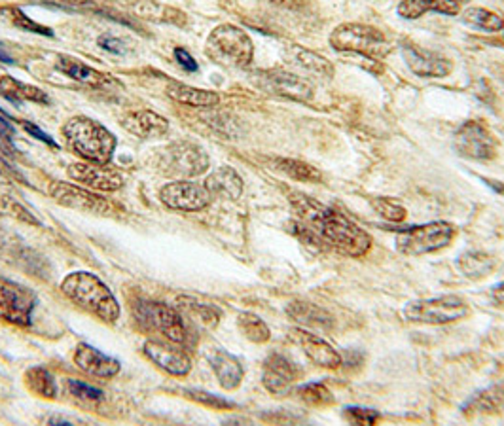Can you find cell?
Wrapping results in <instances>:
<instances>
[{
	"instance_id": "obj_1",
	"label": "cell",
	"mask_w": 504,
	"mask_h": 426,
	"mask_svg": "<svg viewBox=\"0 0 504 426\" xmlns=\"http://www.w3.org/2000/svg\"><path fill=\"white\" fill-rule=\"evenodd\" d=\"M291 203L300 224L314 231L321 243L324 241L353 258L365 256L370 250L372 237L358 224L349 220L344 212L330 208L303 194H291Z\"/></svg>"
},
{
	"instance_id": "obj_2",
	"label": "cell",
	"mask_w": 504,
	"mask_h": 426,
	"mask_svg": "<svg viewBox=\"0 0 504 426\" xmlns=\"http://www.w3.org/2000/svg\"><path fill=\"white\" fill-rule=\"evenodd\" d=\"M61 292L75 301L84 311L98 317L107 324H116L119 319V303L107 284L87 271L70 273L61 282Z\"/></svg>"
},
{
	"instance_id": "obj_3",
	"label": "cell",
	"mask_w": 504,
	"mask_h": 426,
	"mask_svg": "<svg viewBox=\"0 0 504 426\" xmlns=\"http://www.w3.org/2000/svg\"><path fill=\"white\" fill-rule=\"evenodd\" d=\"M67 147L89 163L108 165L116 148V137L99 122L86 116L70 117L63 126Z\"/></svg>"
},
{
	"instance_id": "obj_4",
	"label": "cell",
	"mask_w": 504,
	"mask_h": 426,
	"mask_svg": "<svg viewBox=\"0 0 504 426\" xmlns=\"http://www.w3.org/2000/svg\"><path fill=\"white\" fill-rule=\"evenodd\" d=\"M135 315H137V322L142 328L158 331V334H161L167 341H171L175 345L188 349L198 341L194 330H191V326L182 317V313H179L170 305L159 301L139 303Z\"/></svg>"
},
{
	"instance_id": "obj_5",
	"label": "cell",
	"mask_w": 504,
	"mask_h": 426,
	"mask_svg": "<svg viewBox=\"0 0 504 426\" xmlns=\"http://www.w3.org/2000/svg\"><path fill=\"white\" fill-rule=\"evenodd\" d=\"M330 46L335 52L360 54L372 59H383L391 54V42L379 29L363 23H344L330 35Z\"/></svg>"
},
{
	"instance_id": "obj_6",
	"label": "cell",
	"mask_w": 504,
	"mask_h": 426,
	"mask_svg": "<svg viewBox=\"0 0 504 426\" xmlns=\"http://www.w3.org/2000/svg\"><path fill=\"white\" fill-rule=\"evenodd\" d=\"M468 313L470 309L465 298L455 294L437 296L428 299H416L406 303V307L402 309V315L407 322L430 324V326L458 322L468 317Z\"/></svg>"
},
{
	"instance_id": "obj_7",
	"label": "cell",
	"mask_w": 504,
	"mask_h": 426,
	"mask_svg": "<svg viewBox=\"0 0 504 426\" xmlns=\"http://www.w3.org/2000/svg\"><path fill=\"white\" fill-rule=\"evenodd\" d=\"M209 54L222 65L243 68L251 65L254 57V44L251 36L242 29L226 23V25H219L207 40Z\"/></svg>"
},
{
	"instance_id": "obj_8",
	"label": "cell",
	"mask_w": 504,
	"mask_h": 426,
	"mask_svg": "<svg viewBox=\"0 0 504 426\" xmlns=\"http://www.w3.org/2000/svg\"><path fill=\"white\" fill-rule=\"evenodd\" d=\"M455 237V226L449 222H430L404 228L396 233V250L406 256H423L446 248Z\"/></svg>"
},
{
	"instance_id": "obj_9",
	"label": "cell",
	"mask_w": 504,
	"mask_h": 426,
	"mask_svg": "<svg viewBox=\"0 0 504 426\" xmlns=\"http://www.w3.org/2000/svg\"><path fill=\"white\" fill-rule=\"evenodd\" d=\"M453 148L467 159L489 161L499 152V140L488 126L478 120H468L455 133Z\"/></svg>"
},
{
	"instance_id": "obj_10",
	"label": "cell",
	"mask_w": 504,
	"mask_h": 426,
	"mask_svg": "<svg viewBox=\"0 0 504 426\" xmlns=\"http://www.w3.org/2000/svg\"><path fill=\"white\" fill-rule=\"evenodd\" d=\"M35 307L36 296L29 289L0 277V319L19 328H29Z\"/></svg>"
},
{
	"instance_id": "obj_11",
	"label": "cell",
	"mask_w": 504,
	"mask_h": 426,
	"mask_svg": "<svg viewBox=\"0 0 504 426\" xmlns=\"http://www.w3.org/2000/svg\"><path fill=\"white\" fill-rule=\"evenodd\" d=\"M161 167L167 175L198 177L209 169V156L191 142H175L161 154Z\"/></svg>"
},
{
	"instance_id": "obj_12",
	"label": "cell",
	"mask_w": 504,
	"mask_h": 426,
	"mask_svg": "<svg viewBox=\"0 0 504 426\" xmlns=\"http://www.w3.org/2000/svg\"><path fill=\"white\" fill-rule=\"evenodd\" d=\"M50 196L63 207L82 210V212H91V215H112V212H118L116 203L110 199L91 194L89 189H84L80 186L68 184V182H52L50 184Z\"/></svg>"
},
{
	"instance_id": "obj_13",
	"label": "cell",
	"mask_w": 504,
	"mask_h": 426,
	"mask_svg": "<svg viewBox=\"0 0 504 426\" xmlns=\"http://www.w3.org/2000/svg\"><path fill=\"white\" fill-rule=\"evenodd\" d=\"M256 82L263 91L279 95V97L300 101V103H309L314 99V93H315L314 84L283 68L260 70L256 75Z\"/></svg>"
},
{
	"instance_id": "obj_14",
	"label": "cell",
	"mask_w": 504,
	"mask_h": 426,
	"mask_svg": "<svg viewBox=\"0 0 504 426\" xmlns=\"http://www.w3.org/2000/svg\"><path fill=\"white\" fill-rule=\"evenodd\" d=\"M159 199L171 210L196 212L209 207L212 196L205 184L194 180H177L165 184L159 189Z\"/></svg>"
},
{
	"instance_id": "obj_15",
	"label": "cell",
	"mask_w": 504,
	"mask_h": 426,
	"mask_svg": "<svg viewBox=\"0 0 504 426\" xmlns=\"http://www.w3.org/2000/svg\"><path fill=\"white\" fill-rule=\"evenodd\" d=\"M400 52L407 68L421 78H446L453 70V65L447 57L438 52L427 50V47H421L414 42H404Z\"/></svg>"
},
{
	"instance_id": "obj_16",
	"label": "cell",
	"mask_w": 504,
	"mask_h": 426,
	"mask_svg": "<svg viewBox=\"0 0 504 426\" xmlns=\"http://www.w3.org/2000/svg\"><path fill=\"white\" fill-rule=\"evenodd\" d=\"M68 177L91 189H98V192H118L126 184V177L118 169L89 161L72 163L68 167Z\"/></svg>"
},
{
	"instance_id": "obj_17",
	"label": "cell",
	"mask_w": 504,
	"mask_h": 426,
	"mask_svg": "<svg viewBox=\"0 0 504 426\" xmlns=\"http://www.w3.org/2000/svg\"><path fill=\"white\" fill-rule=\"evenodd\" d=\"M298 377V366L291 359H286L284 354H270L266 362H263L262 383L275 396H284L291 392Z\"/></svg>"
},
{
	"instance_id": "obj_18",
	"label": "cell",
	"mask_w": 504,
	"mask_h": 426,
	"mask_svg": "<svg viewBox=\"0 0 504 426\" xmlns=\"http://www.w3.org/2000/svg\"><path fill=\"white\" fill-rule=\"evenodd\" d=\"M144 354L165 373L175 375V377H184L191 370V362L188 354L179 347L167 345L156 340H149L144 343Z\"/></svg>"
},
{
	"instance_id": "obj_19",
	"label": "cell",
	"mask_w": 504,
	"mask_h": 426,
	"mask_svg": "<svg viewBox=\"0 0 504 426\" xmlns=\"http://www.w3.org/2000/svg\"><path fill=\"white\" fill-rule=\"evenodd\" d=\"M294 338L305 357L319 368L324 370H338L342 366V354L335 350L326 340L311 334L307 330H294Z\"/></svg>"
},
{
	"instance_id": "obj_20",
	"label": "cell",
	"mask_w": 504,
	"mask_h": 426,
	"mask_svg": "<svg viewBox=\"0 0 504 426\" xmlns=\"http://www.w3.org/2000/svg\"><path fill=\"white\" fill-rule=\"evenodd\" d=\"M56 68L67 78L80 82L84 86H89L93 89H107L110 86H116V80L112 76L101 73V70H98V68H91L70 56H59Z\"/></svg>"
},
{
	"instance_id": "obj_21",
	"label": "cell",
	"mask_w": 504,
	"mask_h": 426,
	"mask_svg": "<svg viewBox=\"0 0 504 426\" xmlns=\"http://www.w3.org/2000/svg\"><path fill=\"white\" fill-rule=\"evenodd\" d=\"M75 364L89 373V375H95V377H114L119 373V362L112 357H108V354L101 352L99 349H95L87 343H80L75 350Z\"/></svg>"
},
{
	"instance_id": "obj_22",
	"label": "cell",
	"mask_w": 504,
	"mask_h": 426,
	"mask_svg": "<svg viewBox=\"0 0 504 426\" xmlns=\"http://www.w3.org/2000/svg\"><path fill=\"white\" fill-rule=\"evenodd\" d=\"M122 127L139 138H156L170 131V122L152 110H137L122 117Z\"/></svg>"
},
{
	"instance_id": "obj_23",
	"label": "cell",
	"mask_w": 504,
	"mask_h": 426,
	"mask_svg": "<svg viewBox=\"0 0 504 426\" xmlns=\"http://www.w3.org/2000/svg\"><path fill=\"white\" fill-rule=\"evenodd\" d=\"M209 362H211V368H212L216 379H219L222 389L235 390L239 385H242L245 371H243L242 362H239V359H235L233 354H230L222 349H214L209 354Z\"/></svg>"
},
{
	"instance_id": "obj_24",
	"label": "cell",
	"mask_w": 504,
	"mask_h": 426,
	"mask_svg": "<svg viewBox=\"0 0 504 426\" xmlns=\"http://www.w3.org/2000/svg\"><path fill=\"white\" fill-rule=\"evenodd\" d=\"M205 186L212 198L237 199L243 194V178L239 177V173L235 169L228 167V165H222V167L212 171L207 177Z\"/></svg>"
},
{
	"instance_id": "obj_25",
	"label": "cell",
	"mask_w": 504,
	"mask_h": 426,
	"mask_svg": "<svg viewBox=\"0 0 504 426\" xmlns=\"http://www.w3.org/2000/svg\"><path fill=\"white\" fill-rule=\"evenodd\" d=\"M396 12L404 19H419L427 12L458 15L461 12V0H402Z\"/></svg>"
},
{
	"instance_id": "obj_26",
	"label": "cell",
	"mask_w": 504,
	"mask_h": 426,
	"mask_svg": "<svg viewBox=\"0 0 504 426\" xmlns=\"http://www.w3.org/2000/svg\"><path fill=\"white\" fill-rule=\"evenodd\" d=\"M0 95H3L5 99H8L14 105H21L26 101L38 103V105L50 103V97H47L42 89L29 86V84H23L12 76L0 78Z\"/></svg>"
},
{
	"instance_id": "obj_27",
	"label": "cell",
	"mask_w": 504,
	"mask_h": 426,
	"mask_svg": "<svg viewBox=\"0 0 504 426\" xmlns=\"http://www.w3.org/2000/svg\"><path fill=\"white\" fill-rule=\"evenodd\" d=\"M167 95L177 103L188 105V106H198V108H211L221 103L219 93L200 89V87H191L186 84H171L167 87Z\"/></svg>"
},
{
	"instance_id": "obj_28",
	"label": "cell",
	"mask_w": 504,
	"mask_h": 426,
	"mask_svg": "<svg viewBox=\"0 0 504 426\" xmlns=\"http://www.w3.org/2000/svg\"><path fill=\"white\" fill-rule=\"evenodd\" d=\"M291 59L303 68L307 75H314L317 78H332L334 76V66L328 59H324L323 56L305 50L302 46H293L291 47Z\"/></svg>"
},
{
	"instance_id": "obj_29",
	"label": "cell",
	"mask_w": 504,
	"mask_h": 426,
	"mask_svg": "<svg viewBox=\"0 0 504 426\" xmlns=\"http://www.w3.org/2000/svg\"><path fill=\"white\" fill-rule=\"evenodd\" d=\"M286 313L303 326H315V328H323V330L332 328V317L314 303L293 301L291 305L286 307Z\"/></svg>"
},
{
	"instance_id": "obj_30",
	"label": "cell",
	"mask_w": 504,
	"mask_h": 426,
	"mask_svg": "<svg viewBox=\"0 0 504 426\" xmlns=\"http://www.w3.org/2000/svg\"><path fill=\"white\" fill-rule=\"evenodd\" d=\"M463 410L468 417L504 410V385H495L484 392H478Z\"/></svg>"
},
{
	"instance_id": "obj_31",
	"label": "cell",
	"mask_w": 504,
	"mask_h": 426,
	"mask_svg": "<svg viewBox=\"0 0 504 426\" xmlns=\"http://www.w3.org/2000/svg\"><path fill=\"white\" fill-rule=\"evenodd\" d=\"M275 165L281 173H284L288 178H293V180L307 182V184L323 182V173L317 167H314V165H309L305 161L291 159V157H277Z\"/></svg>"
},
{
	"instance_id": "obj_32",
	"label": "cell",
	"mask_w": 504,
	"mask_h": 426,
	"mask_svg": "<svg viewBox=\"0 0 504 426\" xmlns=\"http://www.w3.org/2000/svg\"><path fill=\"white\" fill-rule=\"evenodd\" d=\"M458 266H459V269L463 271L465 277L478 280V279L488 277L493 271L495 262H493V258L486 252L468 250L459 258Z\"/></svg>"
},
{
	"instance_id": "obj_33",
	"label": "cell",
	"mask_w": 504,
	"mask_h": 426,
	"mask_svg": "<svg viewBox=\"0 0 504 426\" xmlns=\"http://www.w3.org/2000/svg\"><path fill=\"white\" fill-rule=\"evenodd\" d=\"M26 387L40 396V398H47V400H56L57 398V383L54 375L47 371L46 368L35 366L31 370H27L26 373Z\"/></svg>"
},
{
	"instance_id": "obj_34",
	"label": "cell",
	"mask_w": 504,
	"mask_h": 426,
	"mask_svg": "<svg viewBox=\"0 0 504 426\" xmlns=\"http://www.w3.org/2000/svg\"><path fill=\"white\" fill-rule=\"evenodd\" d=\"M463 21L468 27L484 31V33H499L504 31V21L499 14L486 8H468L463 14Z\"/></svg>"
},
{
	"instance_id": "obj_35",
	"label": "cell",
	"mask_w": 504,
	"mask_h": 426,
	"mask_svg": "<svg viewBox=\"0 0 504 426\" xmlns=\"http://www.w3.org/2000/svg\"><path fill=\"white\" fill-rule=\"evenodd\" d=\"M237 328L252 343H266L272 338L270 326L254 313H242L237 317Z\"/></svg>"
},
{
	"instance_id": "obj_36",
	"label": "cell",
	"mask_w": 504,
	"mask_h": 426,
	"mask_svg": "<svg viewBox=\"0 0 504 426\" xmlns=\"http://www.w3.org/2000/svg\"><path fill=\"white\" fill-rule=\"evenodd\" d=\"M296 394L302 400V404H305L309 408L324 410V408L334 406V401H335L332 390L323 383H305L296 389Z\"/></svg>"
},
{
	"instance_id": "obj_37",
	"label": "cell",
	"mask_w": 504,
	"mask_h": 426,
	"mask_svg": "<svg viewBox=\"0 0 504 426\" xmlns=\"http://www.w3.org/2000/svg\"><path fill=\"white\" fill-rule=\"evenodd\" d=\"M182 309L186 311L182 317L191 322H198L205 328H214L219 324L221 313L214 309L212 305H205V303H198V301H190V303H182Z\"/></svg>"
},
{
	"instance_id": "obj_38",
	"label": "cell",
	"mask_w": 504,
	"mask_h": 426,
	"mask_svg": "<svg viewBox=\"0 0 504 426\" xmlns=\"http://www.w3.org/2000/svg\"><path fill=\"white\" fill-rule=\"evenodd\" d=\"M182 396H186L188 400L196 401V404H201L205 408L211 410H233L235 404L228 398H222L219 394H211L207 390H200V389H182L180 390Z\"/></svg>"
},
{
	"instance_id": "obj_39",
	"label": "cell",
	"mask_w": 504,
	"mask_h": 426,
	"mask_svg": "<svg viewBox=\"0 0 504 426\" xmlns=\"http://www.w3.org/2000/svg\"><path fill=\"white\" fill-rule=\"evenodd\" d=\"M370 203L381 218H386L395 224H400L406 220V215H407L406 208L391 198H374Z\"/></svg>"
},
{
	"instance_id": "obj_40",
	"label": "cell",
	"mask_w": 504,
	"mask_h": 426,
	"mask_svg": "<svg viewBox=\"0 0 504 426\" xmlns=\"http://www.w3.org/2000/svg\"><path fill=\"white\" fill-rule=\"evenodd\" d=\"M3 14H6V17L10 19V23L14 27H17L19 31H27V33H36V35H46V36H54V33L40 25V23L33 21L29 15L23 14L19 8H6L3 10Z\"/></svg>"
},
{
	"instance_id": "obj_41",
	"label": "cell",
	"mask_w": 504,
	"mask_h": 426,
	"mask_svg": "<svg viewBox=\"0 0 504 426\" xmlns=\"http://www.w3.org/2000/svg\"><path fill=\"white\" fill-rule=\"evenodd\" d=\"M67 389L77 400L84 401V404H95V401L105 400V392L101 389H95L87 383L77 381V379H67Z\"/></svg>"
},
{
	"instance_id": "obj_42",
	"label": "cell",
	"mask_w": 504,
	"mask_h": 426,
	"mask_svg": "<svg viewBox=\"0 0 504 426\" xmlns=\"http://www.w3.org/2000/svg\"><path fill=\"white\" fill-rule=\"evenodd\" d=\"M344 419L351 424H375L381 419V413L370 408H360V406H349L344 410Z\"/></svg>"
},
{
	"instance_id": "obj_43",
	"label": "cell",
	"mask_w": 504,
	"mask_h": 426,
	"mask_svg": "<svg viewBox=\"0 0 504 426\" xmlns=\"http://www.w3.org/2000/svg\"><path fill=\"white\" fill-rule=\"evenodd\" d=\"M36 5H47L65 10H77V12H98V5L95 0H33Z\"/></svg>"
},
{
	"instance_id": "obj_44",
	"label": "cell",
	"mask_w": 504,
	"mask_h": 426,
	"mask_svg": "<svg viewBox=\"0 0 504 426\" xmlns=\"http://www.w3.org/2000/svg\"><path fill=\"white\" fill-rule=\"evenodd\" d=\"M0 210H3L5 215L15 217L17 220H23V222H27V224H33V226H38V224H40L26 207L17 205V203L12 201V199H3V203H0Z\"/></svg>"
},
{
	"instance_id": "obj_45",
	"label": "cell",
	"mask_w": 504,
	"mask_h": 426,
	"mask_svg": "<svg viewBox=\"0 0 504 426\" xmlns=\"http://www.w3.org/2000/svg\"><path fill=\"white\" fill-rule=\"evenodd\" d=\"M175 57H177L179 65L186 70V73H196V70H198L196 59L191 57V56L184 50V47H177V50H175Z\"/></svg>"
},
{
	"instance_id": "obj_46",
	"label": "cell",
	"mask_w": 504,
	"mask_h": 426,
	"mask_svg": "<svg viewBox=\"0 0 504 426\" xmlns=\"http://www.w3.org/2000/svg\"><path fill=\"white\" fill-rule=\"evenodd\" d=\"M99 46L103 47V50L107 52H112V54H124V44L119 38L112 36V35H103L99 36Z\"/></svg>"
},
{
	"instance_id": "obj_47",
	"label": "cell",
	"mask_w": 504,
	"mask_h": 426,
	"mask_svg": "<svg viewBox=\"0 0 504 426\" xmlns=\"http://www.w3.org/2000/svg\"><path fill=\"white\" fill-rule=\"evenodd\" d=\"M21 124V127L23 129H26L31 137H35V138H38V140H44V142H47V145H52V147H56V142H54V138L50 137V135H47L46 131H42L38 126H35L33 122H27V120H21L19 122Z\"/></svg>"
},
{
	"instance_id": "obj_48",
	"label": "cell",
	"mask_w": 504,
	"mask_h": 426,
	"mask_svg": "<svg viewBox=\"0 0 504 426\" xmlns=\"http://www.w3.org/2000/svg\"><path fill=\"white\" fill-rule=\"evenodd\" d=\"M263 3L284 10H302L305 6V0H263Z\"/></svg>"
},
{
	"instance_id": "obj_49",
	"label": "cell",
	"mask_w": 504,
	"mask_h": 426,
	"mask_svg": "<svg viewBox=\"0 0 504 426\" xmlns=\"http://www.w3.org/2000/svg\"><path fill=\"white\" fill-rule=\"evenodd\" d=\"M489 296L497 305H504V282L495 284V287L489 290Z\"/></svg>"
},
{
	"instance_id": "obj_50",
	"label": "cell",
	"mask_w": 504,
	"mask_h": 426,
	"mask_svg": "<svg viewBox=\"0 0 504 426\" xmlns=\"http://www.w3.org/2000/svg\"><path fill=\"white\" fill-rule=\"evenodd\" d=\"M0 137H5V138L14 137V127L6 122V117L3 114H0Z\"/></svg>"
},
{
	"instance_id": "obj_51",
	"label": "cell",
	"mask_w": 504,
	"mask_h": 426,
	"mask_svg": "<svg viewBox=\"0 0 504 426\" xmlns=\"http://www.w3.org/2000/svg\"><path fill=\"white\" fill-rule=\"evenodd\" d=\"M488 184L495 189V192H499V194L504 196V184H500V182H497V180H488Z\"/></svg>"
},
{
	"instance_id": "obj_52",
	"label": "cell",
	"mask_w": 504,
	"mask_h": 426,
	"mask_svg": "<svg viewBox=\"0 0 504 426\" xmlns=\"http://www.w3.org/2000/svg\"><path fill=\"white\" fill-rule=\"evenodd\" d=\"M461 3H467V0H461Z\"/></svg>"
}]
</instances>
